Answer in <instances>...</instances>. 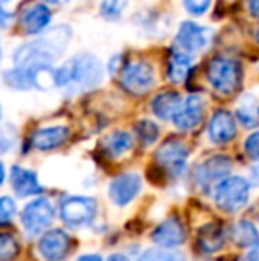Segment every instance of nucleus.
<instances>
[{
	"mask_svg": "<svg viewBox=\"0 0 259 261\" xmlns=\"http://www.w3.org/2000/svg\"><path fill=\"white\" fill-rule=\"evenodd\" d=\"M50 71V69H43V71H34V69H27V68H20L16 66L14 69L4 73V80H6L7 86L14 87V89H32V87H41V79L43 73Z\"/></svg>",
	"mask_w": 259,
	"mask_h": 261,
	"instance_id": "nucleus-19",
	"label": "nucleus"
},
{
	"mask_svg": "<svg viewBox=\"0 0 259 261\" xmlns=\"http://www.w3.org/2000/svg\"><path fill=\"white\" fill-rule=\"evenodd\" d=\"M11 187L18 197H31L43 192L38 174L31 169L20 167V165H13L11 169Z\"/></svg>",
	"mask_w": 259,
	"mask_h": 261,
	"instance_id": "nucleus-18",
	"label": "nucleus"
},
{
	"mask_svg": "<svg viewBox=\"0 0 259 261\" xmlns=\"http://www.w3.org/2000/svg\"><path fill=\"white\" fill-rule=\"evenodd\" d=\"M118 73L121 87L135 96H142L155 87V69L148 61H130Z\"/></svg>",
	"mask_w": 259,
	"mask_h": 261,
	"instance_id": "nucleus-5",
	"label": "nucleus"
},
{
	"mask_svg": "<svg viewBox=\"0 0 259 261\" xmlns=\"http://www.w3.org/2000/svg\"><path fill=\"white\" fill-rule=\"evenodd\" d=\"M0 59H2V48H0Z\"/></svg>",
	"mask_w": 259,
	"mask_h": 261,
	"instance_id": "nucleus-42",
	"label": "nucleus"
},
{
	"mask_svg": "<svg viewBox=\"0 0 259 261\" xmlns=\"http://www.w3.org/2000/svg\"><path fill=\"white\" fill-rule=\"evenodd\" d=\"M4 179H6V169H4V165L0 164V185L4 183Z\"/></svg>",
	"mask_w": 259,
	"mask_h": 261,
	"instance_id": "nucleus-39",
	"label": "nucleus"
},
{
	"mask_svg": "<svg viewBox=\"0 0 259 261\" xmlns=\"http://www.w3.org/2000/svg\"><path fill=\"white\" fill-rule=\"evenodd\" d=\"M105 261H130L128 259V256H125V254H121V252H116V254H110Z\"/></svg>",
	"mask_w": 259,
	"mask_h": 261,
	"instance_id": "nucleus-38",
	"label": "nucleus"
},
{
	"mask_svg": "<svg viewBox=\"0 0 259 261\" xmlns=\"http://www.w3.org/2000/svg\"><path fill=\"white\" fill-rule=\"evenodd\" d=\"M250 179H252L254 185L259 187V164H256L252 169H250Z\"/></svg>",
	"mask_w": 259,
	"mask_h": 261,
	"instance_id": "nucleus-35",
	"label": "nucleus"
},
{
	"mask_svg": "<svg viewBox=\"0 0 259 261\" xmlns=\"http://www.w3.org/2000/svg\"><path fill=\"white\" fill-rule=\"evenodd\" d=\"M225 234L220 226L217 224H210V226L203 227L197 238V247L203 254H213V252L220 251L224 247Z\"/></svg>",
	"mask_w": 259,
	"mask_h": 261,
	"instance_id": "nucleus-21",
	"label": "nucleus"
},
{
	"mask_svg": "<svg viewBox=\"0 0 259 261\" xmlns=\"http://www.w3.org/2000/svg\"><path fill=\"white\" fill-rule=\"evenodd\" d=\"M236 117L229 110H217L208 124V137L213 144L224 146L236 137Z\"/></svg>",
	"mask_w": 259,
	"mask_h": 261,
	"instance_id": "nucleus-15",
	"label": "nucleus"
},
{
	"mask_svg": "<svg viewBox=\"0 0 259 261\" xmlns=\"http://www.w3.org/2000/svg\"><path fill=\"white\" fill-rule=\"evenodd\" d=\"M151 240L158 247L176 249L187 240V231L178 217H169L155 227V231L151 233Z\"/></svg>",
	"mask_w": 259,
	"mask_h": 261,
	"instance_id": "nucleus-14",
	"label": "nucleus"
},
{
	"mask_svg": "<svg viewBox=\"0 0 259 261\" xmlns=\"http://www.w3.org/2000/svg\"><path fill=\"white\" fill-rule=\"evenodd\" d=\"M235 117L240 121V124L249 130L259 126V100L252 94H245L240 100L238 107H236Z\"/></svg>",
	"mask_w": 259,
	"mask_h": 261,
	"instance_id": "nucleus-23",
	"label": "nucleus"
},
{
	"mask_svg": "<svg viewBox=\"0 0 259 261\" xmlns=\"http://www.w3.org/2000/svg\"><path fill=\"white\" fill-rule=\"evenodd\" d=\"M9 20H11V13H7L2 4H0V25H7Z\"/></svg>",
	"mask_w": 259,
	"mask_h": 261,
	"instance_id": "nucleus-36",
	"label": "nucleus"
},
{
	"mask_svg": "<svg viewBox=\"0 0 259 261\" xmlns=\"http://www.w3.org/2000/svg\"><path fill=\"white\" fill-rule=\"evenodd\" d=\"M245 261H259V245H256V247H252V251L247 252Z\"/></svg>",
	"mask_w": 259,
	"mask_h": 261,
	"instance_id": "nucleus-34",
	"label": "nucleus"
},
{
	"mask_svg": "<svg viewBox=\"0 0 259 261\" xmlns=\"http://www.w3.org/2000/svg\"><path fill=\"white\" fill-rule=\"evenodd\" d=\"M16 213V203L13 197L0 196V222H6Z\"/></svg>",
	"mask_w": 259,
	"mask_h": 261,
	"instance_id": "nucleus-31",
	"label": "nucleus"
},
{
	"mask_svg": "<svg viewBox=\"0 0 259 261\" xmlns=\"http://www.w3.org/2000/svg\"><path fill=\"white\" fill-rule=\"evenodd\" d=\"M52 21V11L48 9L46 4H32L21 13L20 27L25 34H41Z\"/></svg>",
	"mask_w": 259,
	"mask_h": 261,
	"instance_id": "nucleus-16",
	"label": "nucleus"
},
{
	"mask_svg": "<svg viewBox=\"0 0 259 261\" xmlns=\"http://www.w3.org/2000/svg\"><path fill=\"white\" fill-rule=\"evenodd\" d=\"M211 2L213 0H185L183 6L187 9V13L192 14V16H203L204 13H208Z\"/></svg>",
	"mask_w": 259,
	"mask_h": 261,
	"instance_id": "nucleus-30",
	"label": "nucleus"
},
{
	"mask_svg": "<svg viewBox=\"0 0 259 261\" xmlns=\"http://www.w3.org/2000/svg\"><path fill=\"white\" fill-rule=\"evenodd\" d=\"M98 213V203L94 197L68 196L61 201V220L69 227H83L94 220Z\"/></svg>",
	"mask_w": 259,
	"mask_h": 261,
	"instance_id": "nucleus-6",
	"label": "nucleus"
},
{
	"mask_svg": "<svg viewBox=\"0 0 259 261\" xmlns=\"http://www.w3.org/2000/svg\"><path fill=\"white\" fill-rule=\"evenodd\" d=\"M256 41H257V45H259V29H257V32H256Z\"/></svg>",
	"mask_w": 259,
	"mask_h": 261,
	"instance_id": "nucleus-41",
	"label": "nucleus"
},
{
	"mask_svg": "<svg viewBox=\"0 0 259 261\" xmlns=\"http://www.w3.org/2000/svg\"><path fill=\"white\" fill-rule=\"evenodd\" d=\"M131 146H133V137H131L128 132H123V130L112 132L103 141V149L110 158H119L126 155L131 149Z\"/></svg>",
	"mask_w": 259,
	"mask_h": 261,
	"instance_id": "nucleus-25",
	"label": "nucleus"
},
{
	"mask_svg": "<svg viewBox=\"0 0 259 261\" xmlns=\"http://www.w3.org/2000/svg\"><path fill=\"white\" fill-rule=\"evenodd\" d=\"M180 107L181 96L176 91H163V93L156 94L151 101L153 114L162 121H172L174 114L180 110Z\"/></svg>",
	"mask_w": 259,
	"mask_h": 261,
	"instance_id": "nucleus-20",
	"label": "nucleus"
},
{
	"mask_svg": "<svg viewBox=\"0 0 259 261\" xmlns=\"http://www.w3.org/2000/svg\"><path fill=\"white\" fill-rule=\"evenodd\" d=\"M53 84L57 87L71 89L73 93L98 87L105 79V68L100 59L91 54H82L66 61L53 71Z\"/></svg>",
	"mask_w": 259,
	"mask_h": 261,
	"instance_id": "nucleus-2",
	"label": "nucleus"
},
{
	"mask_svg": "<svg viewBox=\"0 0 259 261\" xmlns=\"http://www.w3.org/2000/svg\"><path fill=\"white\" fill-rule=\"evenodd\" d=\"M76 261H103L100 254H82Z\"/></svg>",
	"mask_w": 259,
	"mask_h": 261,
	"instance_id": "nucleus-37",
	"label": "nucleus"
},
{
	"mask_svg": "<svg viewBox=\"0 0 259 261\" xmlns=\"http://www.w3.org/2000/svg\"><path fill=\"white\" fill-rule=\"evenodd\" d=\"M243 148H245V153L249 155L252 160L259 162V132H254L243 142Z\"/></svg>",
	"mask_w": 259,
	"mask_h": 261,
	"instance_id": "nucleus-32",
	"label": "nucleus"
},
{
	"mask_svg": "<svg viewBox=\"0 0 259 261\" xmlns=\"http://www.w3.org/2000/svg\"><path fill=\"white\" fill-rule=\"evenodd\" d=\"M155 160L160 169L169 172L170 176L178 178L187 171L188 160V148L180 141V139H167L162 142L155 153Z\"/></svg>",
	"mask_w": 259,
	"mask_h": 261,
	"instance_id": "nucleus-8",
	"label": "nucleus"
},
{
	"mask_svg": "<svg viewBox=\"0 0 259 261\" xmlns=\"http://www.w3.org/2000/svg\"><path fill=\"white\" fill-rule=\"evenodd\" d=\"M142 179L137 172H125V174L116 176L108 187V197L116 206L123 208L130 204L135 197L140 194Z\"/></svg>",
	"mask_w": 259,
	"mask_h": 261,
	"instance_id": "nucleus-11",
	"label": "nucleus"
},
{
	"mask_svg": "<svg viewBox=\"0 0 259 261\" xmlns=\"http://www.w3.org/2000/svg\"><path fill=\"white\" fill-rule=\"evenodd\" d=\"M190 68H192V55L176 48L169 55V61H167V76H169V80L172 84H181L187 79Z\"/></svg>",
	"mask_w": 259,
	"mask_h": 261,
	"instance_id": "nucleus-22",
	"label": "nucleus"
},
{
	"mask_svg": "<svg viewBox=\"0 0 259 261\" xmlns=\"http://www.w3.org/2000/svg\"><path fill=\"white\" fill-rule=\"evenodd\" d=\"M39 254L45 261H63L71 249V238L63 229H52L39 238Z\"/></svg>",
	"mask_w": 259,
	"mask_h": 261,
	"instance_id": "nucleus-13",
	"label": "nucleus"
},
{
	"mask_svg": "<svg viewBox=\"0 0 259 261\" xmlns=\"http://www.w3.org/2000/svg\"><path fill=\"white\" fill-rule=\"evenodd\" d=\"M53 217H55V210L46 197H36L21 210V224L32 237L45 233L52 224Z\"/></svg>",
	"mask_w": 259,
	"mask_h": 261,
	"instance_id": "nucleus-7",
	"label": "nucleus"
},
{
	"mask_svg": "<svg viewBox=\"0 0 259 261\" xmlns=\"http://www.w3.org/2000/svg\"><path fill=\"white\" fill-rule=\"evenodd\" d=\"M231 240L242 249H252L259 245V231L250 220H238L231 227Z\"/></svg>",
	"mask_w": 259,
	"mask_h": 261,
	"instance_id": "nucleus-24",
	"label": "nucleus"
},
{
	"mask_svg": "<svg viewBox=\"0 0 259 261\" xmlns=\"http://www.w3.org/2000/svg\"><path fill=\"white\" fill-rule=\"evenodd\" d=\"M20 254V242L13 233H0V261H14Z\"/></svg>",
	"mask_w": 259,
	"mask_h": 261,
	"instance_id": "nucleus-27",
	"label": "nucleus"
},
{
	"mask_svg": "<svg viewBox=\"0 0 259 261\" xmlns=\"http://www.w3.org/2000/svg\"><path fill=\"white\" fill-rule=\"evenodd\" d=\"M43 2H46V4H57V6H59V4H66L68 0H43Z\"/></svg>",
	"mask_w": 259,
	"mask_h": 261,
	"instance_id": "nucleus-40",
	"label": "nucleus"
},
{
	"mask_svg": "<svg viewBox=\"0 0 259 261\" xmlns=\"http://www.w3.org/2000/svg\"><path fill=\"white\" fill-rule=\"evenodd\" d=\"M233 171V160L225 155H213L194 169V181L199 189L210 190Z\"/></svg>",
	"mask_w": 259,
	"mask_h": 261,
	"instance_id": "nucleus-9",
	"label": "nucleus"
},
{
	"mask_svg": "<svg viewBox=\"0 0 259 261\" xmlns=\"http://www.w3.org/2000/svg\"><path fill=\"white\" fill-rule=\"evenodd\" d=\"M206 76L217 93L231 96L242 86V66L236 59L215 57L208 64Z\"/></svg>",
	"mask_w": 259,
	"mask_h": 261,
	"instance_id": "nucleus-4",
	"label": "nucleus"
},
{
	"mask_svg": "<svg viewBox=\"0 0 259 261\" xmlns=\"http://www.w3.org/2000/svg\"><path fill=\"white\" fill-rule=\"evenodd\" d=\"M211 32L210 29L203 27V25H197L194 21H183L178 29L176 34V48L181 50L185 54H199L210 45Z\"/></svg>",
	"mask_w": 259,
	"mask_h": 261,
	"instance_id": "nucleus-10",
	"label": "nucleus"
},
{
	"mask_svg": "<svg viewBox=\"0 0 259 261\" xmlns=\"http://www.w3.org/2000/svg\"><path fill=\"white\" fill-rule=\"evenodd\" d=\"M135 134H137L138 141L142 142V146H151L158 141L160 128H158V124L153 123L151 119H142L135 124Z\"/></svg>",
	"mask_w": 259,
	"mask_h": 261,
	"instance_id": "nucleus-26",
	"label": "nucleus"
},
{
	"mask_svg": "<svg viewBox=\"0 0 259 261\" xmlns=\"http://www.w3.org/2000/svg\"><path fill=\"white\" fill-rule=\"evenodd\" d=\"M250 181L243 176H225L213 187V199L218 210L225 213H236L249 203Z\"/></svg>",
	"mask_w": 259,
	"mask_h": 261,
	"instance_id": "nucleus-3",
	"label": "nucleus"
},
{
	"mask_svg": "<svg viewBox=\"0 0 259 261\" xmlns=\"http://www.w3.org/2000/svg\"><path fill=\"white\" fill-rule=\"evenodd\" d=\"M0 117H2V109H0Z\"/></svg>",
	"mask_w": 259,
	"mask_h": 261,
	"instance_id": "nucleus-43",
	"label": "nucleus"
},
{
	"mask_svg": "<svg viewBox=\"0 0 259 261\" xmlns=\"http://www.w3.org/2000/svg\"><path fill=\"white\" fill-rule=\"evenodd\" d=\"M137 261H185V256L180 251H162V249H149L140 254Z\"/></svg>",
	"mask_w": 259,
	"mask_h": 261,
	"instance_id": "nucleus-28",
	"label": "nucleus"
},
{
	"mask_svg": "<svg viewBox=\"0 0 259 261\" xmlns=\"http://www.w3.org/2000/svg\"><path fill=\"white\" fill-rule=\"evenodd\" d=\"M69 38H71V29L68 25H59L36 41L20 46L14 52V64L34 71L50 69L53 61L64 54Z\"/></svg>",
	"mask_w": 259,
	"mask_h": 261,
	"instance_id": "nucleus-1",
	"label": "nucleus"
},
{
	"mask_svg": "<svg viewBox=\"0 0 259 261\" xmlns=\"http://www.w3.org/2000/svg\"><path fill=\"white\" fill-rule=\"evenodd\" d=\"M247 9L252 18H259V0H247Z\"/></svg>",
	"mask_w": 259,
	"mask_h": 261,
	"instance_id": "nucleus-33",
	"label": "nucleus"
},
{
	"mask_svg": "<svg viewBox=\"0 0 259 261\" xmlns=\"http://www.w3.org/2000/svg\"><path fill=\"white\" fill-rule=\"evenodd\" d=\"M204 110L206 103L200 94H190L185 101H181V107L172 117V123L178 130L181 132H190L200 124L204 117Z\"/></svg>",
	"mask_w": 259,
	"mask_h": 261,
	"instance_id": "nucleus-12",
	"label": "nucleus"
},
{
	"mask_svg": "<svg viewBox=\"0 0 259 261\" xmlns=\"http://www.w3.org/2000/svg\"><path fill=\"white\" fill-rule=\"evenodd\" d=\"M69 139L68 126H46L39 128L32 134L31 146L38 151H52V149L61 148Z\"/></svg>",
	"mask_w": 259,
	"mask_h": 261,
	"instance_id": "nucleus-17",
	"label": "nucleus"
},
{
	"mask_svg": "<svg viewBox=\"0 0 259 261\" xmlns=\"http://www.w3.org/2000/svg\"><path fill=\"white\" fill-rule=\"evenodd\" d=\"M126 4H128V0H103L100 6V13L105 20L116 21L121 18Z\"/></svg>",
	"mask_w": 259,
	"mask_h": 261,
	"instance_id": "nucleus-29",
	"label": "nucleus"
}]
</instances>
